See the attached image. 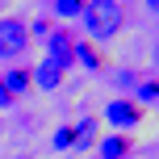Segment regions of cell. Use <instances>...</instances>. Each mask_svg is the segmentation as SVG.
Wrapping results in <instances>:
<instances>
[{
  "instance_id": "obj_8",
  "label": "cell",
  "mask_w": 159,
  "mask_h": 159,
  "mask_svg": "<svg viewBox=\"0 0 159 159\" xmlns=\"http://www.w3.org/2000/svg\"><path fill=\"white\" fill-rule=\"evenodd\" d=\"M92 143H96V121L84 117V121L75 126V147H92Z\"/></svg>"
},
{
  "instance_id": "obj_3",
  "label": "cell",
  "mask_w": 159,
  "mask_h": 159,
  "mask_svg": "<svg viewBox=\"0 0 159 159\" xmlns=\"http://www.w3.org/2000/svg\"><path fill=\"white\" fill-rule=\"evenodd\" d=\"M30 42V25L17 21V17H8V21H0V59L17 55V50Z\"/></svg>"
},
{
  "instance_id": "obj_5",
  "label": "cell",
  "mask_w": 159,
  "mask_h": 159,
  "mask_svg": "<svg viewBox=\"0 0 159 159\" xmlns=\"http://www.w3.org/2000/svg\"><path fill=\"white\" fill-rule=\"evenodd\" d=\"M30 80H34V84H42V88H59V84H63V67L46 59L42 67H34V75H30Z\"/></svg>"
},
{
  "instance_id": "obj_2",
  "label": "cell",
  "mask_w": 159,
  "mask_h": 159,
  "mask_svg": "<svg viewBox=\"0 0 159 159\" xmlns=\"http://www.w3.org/2000/svg\"><path fill=\"white\" fill-rule=\"evenodd\" d=\"M105 117H109V126L130 130V126H138V121H143V105H138V101H126V96H117V101L105 105Z\"/></svg>"
},
{
  "instance_id": "obj_13",
  "label": "cell",
  "mask_w": 159,
  "mask_h": 159,
  "mask_svg": "<svg viewBox=\"0 0 159 159\" xmlns=\"http://www.w3.org/2000/svg\"><path fill=\"white\" fill-rule=\"evenodd\" d=\"M4 105H13V96H8V88H4V80H0V109Z\"/></svg>"
},
{
  "instance_id": "obj_6",
  "label": "cell",
  "mask_w": 159,
  "mask_h": 159,
  "mask_svg": "<svg viewBox=\"0 0 159 159\" xmlns=\"http://www.w3.org/2000/svg\"><path fill=\"white\" fill-rule=\"evenodd\" d=\"M130 147H134V143H130L126 134H113V138H105V143H101V159H126Z\"/></svg>"
},
{
  "instance_id": "obj_1",
  "label": "cell",
  "mask_w": 159,
  "mask_h": 159,
  "mask_svg": "<svg viewBox=\"0 0 159 159\" xmlns=\"http://www.w3.org/2000/svg\"><path fill=\"white\" fill-rule=\"evenodd\" d=\"M80 17H84L92 42H109L113 34L121 30V21H126V17H121V4H113V0H92Z\"/></svg>"
},
{
  "instance_id": "obj_16",
  "label": "cell",
  "mask_w": 159,
  "mask_h": 159,
  "mask_svg": "<svg viewBox=\"0 0 159 159\" xmlns=\"http://www.w3.org/2000/svg\"><path fill=\"white\" fill-rule=\"evenodd\" d=\"M113 4H117V0H113Z\"/></svg>"
},
{
  "instance_id": "obj_9",
  "label": "cell",
  "mask_w": 159,
  "mask_h": 159,
  "mask_svg": "<svg viewBox=\"0 0 159 159\" xmlns=\"http://www.w3.org/2000/svg\"><path fill=\"white\" fill-rule=\"evenodd\" d=\"M88 8V0H55V13L59 17H80Z\"/></svg>"
},
{
  "instance_id": "obj_14",
  "label": "cell",
  "mask_w": 159,
  "mask_h": 159,
  "mask_svg": "<svg viewBox=\"0 0 159 159\" xmlns=\"http://www.w3.org/2000/svg\"><path fill=\"white\" fill-rule=\"evenodd\" d=\"M147 8H155V13H159V0H147Z\"/></svg>"
},
{
  "instance_id": "obj_10",
  "label": "cell",
  "mask_w": 159,
  "mask_h": 159,
  "mask_svg": "<svg viewBox=\"0 0 159 159\" xmlns=\"http://www.w3.org/2000/svg\"><path fill=\"white\" fill-rule=\"evenodd\" d=\"M159 101V80H147V84H138V105H151Z\"/></svg>"
},
{
  "instance_id": "obj_15",
  "label": "cell",
  "mask_w": 159,
  "mask_h": 159,
  "mask_svg": "<svg viewBox=\"0 0 159 159\" xmlns=\"http://www.w3.org/2000/svg\"><path fill=\"white\" fill-rule=\"evenodd\" d=\"M0 4H4V0H0Z\"/></svg>"
},
{
  "instance_id": "obj_7",
  "label": "cell",
  "mask_w": 159,
  "mask_h": 159,
  "mask_svg": "<svg viewBox=\"0 0 159 159\" xmlns=\"http://www.w3.org/2000/svg\"><path fill=\"white\" fill-rule=\"evenodd\" d=\"M30 84H34V80H30V71H8V75H4V88H8V96H21Z\"/></svg>"
},
{
  "instance_id": "obj_4",
  "label": "cell",
  "mask_w": 159,
  "mask_h": 159,
  "mask_svg": "<svg viewBox=\"0 0 159 159\" xmlns=\"http://www.w3.org/2000/svg\"><path fill=\"white\" fill-rule=\"evenodd\" d=\"M46 59H50V63H59V67L67 71V67L75 63V38H71L67 30H55V34L46 38Z\"/></svg>"
},
{
  "instance_id": "obj_12",
  "label": "cell",
  "mask_w": 159,
  "mask_h": 159,
  "mask_svg": "<svg viewBox=\"0 0 159 159\" xmlns=\"http://www.w3.org/2000/svg\"><path fill=\"white\" fill-rule=\"evenodd\" d=\"M75 59H80V63H88V67H101V55H96L92 46H80V42H75Z\"/></svg>"
},
{
  "instance_id": "obj_11",
  "label": "cell",
  "mask_w": 159,
  "mask_h": 159,
  "mask_svg": "<svg viewBox=\"0 0 159 159\" xmlns=\"http://www.w3.org/2000/svg\"><path fill=\"white\" fill-rule=\"evenodd\" d=\"M67 147H75V130H71V126H59V134H55V151H67Z\"/></svg>"
}]
</instances>
